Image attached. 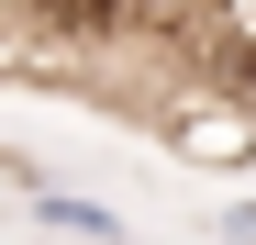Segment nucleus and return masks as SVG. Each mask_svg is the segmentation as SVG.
Returning <instances> with one entry per match:
<instances>
[{"label":"nucleus","instance_id":"7ed1b4c3","mask_svg":"<svg viewBox=\"0 0 256 245\" xmlns=\"http://www.w3.org/2000/svg\"><path fill=\"white\" fill-rule=\"evenodd\" d=\"M212 234H223V245H256V200H223V212H212Z\"/></svg>","mask_w":256,"mask_h":245},{"label":"nucleus","instance_id":"20e7f679","mask_svg":"<svg viewBox=\"0 0 256 245\" xmlns=\"http://www.w3.org/2000/svg\"><path fill=\"white\" fill-rule=\"evenodd\" d=\"M12 12H34V0H0V22H12Z\"/></svg>","mask_w":256,"mask_h":245},{"label":"nucleus","instance_id":"f03ea898","mask_svg":"<svg viewBox=\"0 0 256 245\" xmlns=\"http://www.w3.org/2000/svg\"><path fill=\"white\" fill-rule=\"evenodd\" d=\"M122 12H145V22H200V12H223V0H122Z\"/></svg>","mask_w":256,"mask_h":245},{"label":"nucleus","instance_id":"f257e3e1","mask_svg":"<svg viewBox=\"0 0 256 245\" xmlns=\"http://www.w3.org/2000/svg\"><path fill=\"white\" fill-rule=\"evenodd\" d=\"M22 223L34 234H67V245H134V223H122L112 200H90V190H34Z\"/></svg>","mask_w":256,"mask_h":245}]
</instances>
